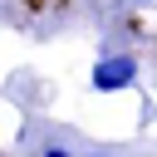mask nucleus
I'll use <instances>...</instances> for the list:
<instances>
[{"instance_id": "f03ea898", "label": "nucleus", "mask_w": 157, "mask_h": 157, "mask_svg": "<svg viewBox=\"0 0 157 157\" xmlns=\"http://www.w3.org/2000/svg\"><path fill=\"white\" fill-rule=\"evenodd\" d=\"M34 157H78L74 147H64V142H39V152Z\"/></svg>"}, {"instance_id": "f257e3e1", "label": "nucleus", "mask_w": 157, "mask_h": 157, "mask_svg": "<svg viewBox=\"0 0 157 157\" xmlns=\"http://www.w3.org/2000/svg\"><path fill=\"white\" fill-rule=\"evenodd\" d=\"M93 93H118V88H132L137 83V59L132 54H98V64H93Z\"/></svg>"}, {"instance_id": "20e7f679", "label": "nucleus", "mask_w": 157, "mask_h": 157, "mask_svg": "<svg viewBox=\"0 0 157 157\" xmlns=\"http://www.w3.org/2000/svg\"><path fill=\"white\" fill-rule=\"evenodd\" d=\"M137 5H157V0H137Z\"/></svg>"}, {"instance_id": "7ed1b4c3", "label": "nucleus", "mask_w": 157, "mask_h": 157, "mask_svg": "<svg viewBox=\"0 0 157 157\" xmlns=\"http://www.w3.org/2000/svg\"><path fill=\"white\" fill-rule=\"evenodd\" d=\"M88 157H108V152H88Z\"/></svg>"}]
</instances>
